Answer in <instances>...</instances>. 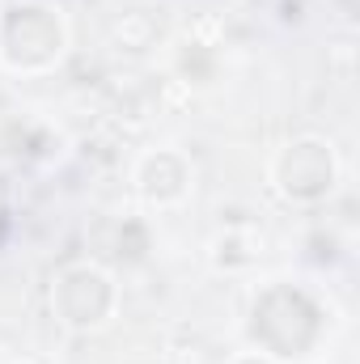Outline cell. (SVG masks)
Returning <instances> with one entry per match:
<instances>
[{
	"label": "cell",
	"instance_id": "6da1fadb",
	"mask_svg": "<svg viewBox=\"0 0 360 364\" xmlns=\"http://www.w3.org/2000/svg\"><path fill=\"white\" fill-rule=\"evenodd\" d=\"M68 47L60 9L43 0H17L0 13V64L9 73H47Z\"/></svg>",
	"mask_w": 360,
	"mask_h": 364
},
{
	"label": "cell",
	"instance_id": "7a4b0ae2",
	"mask_svg": "<svg viewBox=\"0 0 360 364\" xmlns=\"http://www.w3.org/2000/svg\"><path fill=\"white\" fill-rule=\"evenodd\" d=\"M250 335L263 356H305L322 335V309L301 288H268L255 301Z\"/></svg>",
	"mask_w": 360,
	"mask_h": 364
},
{
	"label": "cell",
	"instance_id": "3957f363",
	"mask_svg": "<svg viewBox=\"0 0 360 364\" xmlns=\"http://www.w3.org/2000/svg\"><path fill=\"white\" fill-rule=\"evenodd\" d=\"M271 182L292 203H318L335 186V153H331V144H322L314 136L284 144L275 166H271Z\"/></svg>",
	"mask_w": 360,
	"mask_h": 364
},
{
	"label": "cell",
	"instance_id": "277c9868",
	"mask_svg": "<svg viewBox=\"0 0 360 364\" xmlns=\"http://www.w3.org/2000/svg\"><path fill=\"white\" fill-rule=\"evenodd\" d=\"M51 305H55V314H60L64 326L93 331V326H102L115 314V284H110L106 272H97L90 263L68 267L55 279V288H51Z\"/></svg>",
	"mask_w": 360,
	"mask_h": 364
},
{
	"label": "cell",
	"instance_id": "5b68a950",
	"mask_svg": "<svg viewBox=\"0 0 360 364\" xmlns=\"http://www.w3.org/2000/svg\"><path fill=\"white\" fill-rule=\"evenodd\" d=\"M136 186H140V195H144L149 203L174 208V203H182V199L191 195V166L182 161L179 153L157 149V153H149V157L136 166Z\"/></svg>",
	"mask_w": 360,
	"mask_h": 364
},
{
	"label": "cell",
	"instance_id": "8992f818",
	"mask_svg": "<svg viewBox=\"0 0 360 364\" xmlns=\"http://www.w3.org/2000/svg\"><path fill=\"white\" fill-rule=\"evenodd\" d=\"M229 364H271V356H263V352H242V356H233Z\"/></svg>",
	"mask_w": 360,
	"mask_h": 364
}]
</instances>
